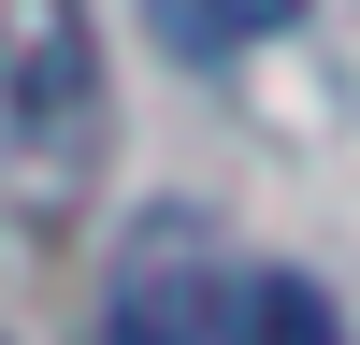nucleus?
Returning a JSON list of instances; mask_svg holds the SVG:
<instances>
[{
  "instance_id": "7ed1b4c3",
  "label": "nucleus",
  "mask_w": 360,
  "mask_h": 345,
  "mask_svg": "<svg viewBox=\"0 0 360 345\" xmlns=\"http://www.w3.org/2000/svg\"><path fill=\"white\" fill-rule=\"evenodd\" d=\"M159 29L188 58H245V43H274V29H303V0H159Z\"/></svg>"
},
{
  "instance_id": "f03ea898",
  "label": "nucleus",
  "mask_w": 360,
  "mask_h": 345,
  "mask_svg": "<svg viewBox=\"0 0 360 345\" xmlns=\"http://www.w3.org/2000/svg\"><path fill=\"white\" fill-rule=\"evenodd\" d=\"M101 345H274V273L231 230L159 216V230H130V259L101 288Z\"/></svg>"
},
{
  "instance_id": "20e7f679",
  "label": "nucleus",
  "mask_w": 360,
  "mask_h": 345,
  "mask_svg": "<svg viewBox=\"0 0 360 345\" xmlns=\"http://www.w3.org/2000/svg\"><path fill=\"white\" fill-rule=\"evenodd\" d=\"M274 345H332V302H317L303 273H274Z\"/></svg>"
},
{
  "instance_id": "f257e3e1",
  "label": "nucleus",
  "mask_w": 360,
  "mask_h": 345,
  "mask_svg": "<svg viewBox=\"0 0 360 345\" xmlns=\"http://www.w3.org/2000/svg\"><path fill=\"white\" fill-rule=\"evenodd\" d=\"M101 144H115L101 15H86V0H0V216L15 230L86 216Z\"/></svg>"
}]
</instances>
